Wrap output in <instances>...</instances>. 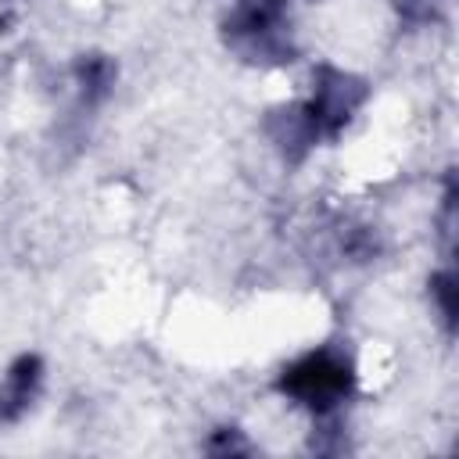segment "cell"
<instances>
[{
  "mask_svg": "<svg viewBox=\"0 0 459 459\" xmlns=\"http://www.w3.org/2000/svg\"><path fill=\"white\" fill-rule=\"evenodd\" d=\"M75 75H79V86H82V97L86 100H100L108 90H111V82H115V68H111V61L108 57H82L79 61V68H75Z\"/></svg>",
  "mask_w": 459,
  "mask_h": 459,
  "instance_id": "4",
  "label": "cell"
},
{
  "mask_svg": "<svg viewBox=\"0 0 459 459\" xmlns=\"http://www.w3.org/2000/svg\"><path fill=\"white\" fill-rule=\"evenodd\" d=\"M39 380H43V366L36 355H22L11 362L7 369V380L0 387V423H14L36 398L39 391Z\"/></svg>",
  "mask_w": 459,
  "mask_h": 459,
  "instance_id": "3",
  "label": "cell"
},
{
  "mask_svg": "<svg viewBox=\"0 0 459 459\" xmlns=\"http://www.w3.org/2000/svg\"><path fill=\"white\" fill-rule=\"evenodd\" d=\"M430 294L437 298V308H441V316H445V323L452 326L455 323V276L445 269V273H437L434 280H430Z\"/></svg>",
  "mask_w": 459,
  "mask_h": 459,
  "instance_id": "5",
  "label": "cell"
},
{
  "mask_svg": "<svg viewBox=\"0 0 459 459\" xmlns=\"http://www.w3.org/2000/svg\"><path fill=\"white\" fill-rule=\"evenodd\" d=\"M280 391L316 412H330L351 391V362L330 348L308 351L283 369Z\"/></svg>",
  "mask_w": 459,
  "mask_h": 459,
  "instance_id": "1",
  "label": "cell"
},
{
  "mask_svg": "<svg viewBox=\"0 0 459 459\" xmlns=\"http://www.w3.org/2000/svg\"><path fill=\"white\" fill-rule=\"evenodd\" d=\"M283 18H287L283 0H237L226 22V36L251 61H287L283 54H290V47H287Z\"/></svg>",
  "mask_w": 459,
  "mask_h": 459,
  "instance_id": "2",
  "label": "cell"
}]
</instances>
